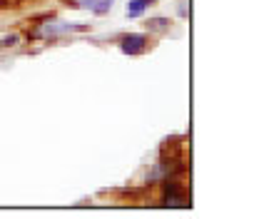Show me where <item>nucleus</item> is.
I'll return each mask as SVG.
<instances>
[{
	"label": "nucleus",
	"instance_id": "nucleus-6",
	"mask_svg": "<svg viewBox=\"0 0 259 219\" xmlns=\"http://www.w3.org/2000/svg\"><path fill=\"white\" fill-rule=\"evenodd\" d=\"M107 8H112V0H100V5H93L95 13H105Z\"/></svg>",
	"mask_w": 259,
	"mask_h": 219
},
{
	"label": "nucleus",
	"instance_id": "nucleus-1",
	"mask_svg": "<svg viewBox=\"0 0 259 219\" xmlns=\"http://www.w3.org/2000/svg\"><path fill=\"white\" fill-rule=\"evenodd\" d=\"M164 204L167 207H187L190 202H187V197L182 194V189L177 182H172L169 177L164 180Z\"/></svg>",
	"mask_w": 259,
	"mask_h": 219
},
{
	"label": "nucleus",
	"instance_id": "nucleus-4",
	"mask_svg": "<svg viewBox=\"0 0 259 219\" xmlns=\"http://www.w3.org/2000/svg\"><path fill=\"white\" fill-rule=\"evenodd\" d=\"M147 3H155V0H130L127 3V15L130 18L142 15V13H145V8H147Z\"/></svg>",
	"mask_w": 259,
	"mask_h": 219
},
{
	"label": "nucleus",
	"instance_id": "nucleus-3",
	"mask_svg": "<svg viewBox=\"0 0 259 219\" xmlns=\"http://www.w3.org/2000/svg\"><path fill=\"white\" fill-rule=\"evenodd\" d=\"M67 30H85V25H58V23H42L35 35L40 37H53V35H60V32H67Z\"/></svg>",
	"mask_w": 259,
	"mask_h": 219
},
{
	"label": "nucleus",
	"instance_id": "nucleus-2",
	"mask_svg": "<svg viewBox=\"0 0 259 219\" xmlns=\"http://www.w3.org/2000/svg\"><path fill=\"white\" fill-rule=\"evenodd\" d=\"M145 45H147V37L135 32V35H125V37H122V45H120V48H122L125 55H137V53L145 50Z\"/></svg>",
	"mask_w": 259,
	"mask_h": 219
},
{
	"label": "nucleus",
	"instance_id": "nucleus-5",
	"mask_svg": "<svg viewBox=\"0 0 259 219\" xmlns=\"http://www.w3.org/2000/svg\"><path fill=\"white\" fill-rule=\"evenodd\" d=\"M147 25H150L152 30H164V28H167L169 23H167V20H162V18H157V20H150Z\"/></svg>",
	"mask_w": 259,
	"mask_h": 219
},
{
	"label": "nucleus",
	"instance_id": "nucleus-7",
	"mask_svg": "<svg viewBox=\"0 0 259 219\" xmlns=\"http://www.w3.org/2000/svg\"><path fill=\"white\" fill-rule=\"evenodd\" d=\"M18 42V35H8L5 40H3V45H15Z\"/></svg>",
	"mask_w": 259,
	"mask_h": 219
}]
</instances>
